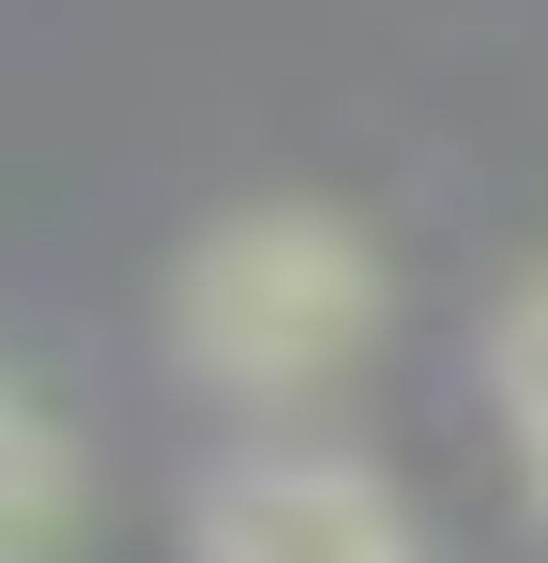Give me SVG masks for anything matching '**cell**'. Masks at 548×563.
I'll use <instances>...</instances> for the list:
<instances>
[{
    "instance_id": "obj_3",
    "label": "cell",
    "mask_w": 548,
    "mask_h": 563,
    "mask_svg": "<svg viewBox=\"0 0 548 563\" xmlns=\"http://www.w3.org/2000/svg\"><path fill=\"white\" fill-rule=\"evenodd\" d=\"M77 518H91L77 427H62L46 396H15V380H0V563H62V549H77Z\"/></svg>"
},
{
    "instance_id": "obj_2",
    "label": "cell",
    "mask_w": 548,
    "mask_h": 563,
    "mask_svg": "<svg viewBox=\"0 0 548 563\" xmlns=\"http://www.w3.org/2000/svg\"><path fill=\"white\" fill-rule=\"evenodd\" d=\"M183 563H427V533L351 442H229L183 503Z\"/></svg>"
},
{
    "instance_id": "obj_1",
    "label": "cell",
    "mask_w": 548,
    "mask_h": 563,
    "mask_svg": "<svg viewBox=\"0 0 548 563\" xmlns=\"http://www.w3.org/2000/svg\"><path fill=\"white\" fill-rule=\"evenodd\" d=\"M396 275L336 198H244L168 260V366L229 411H305L381 351Z\"/></svg>"
},
{
    "instance_id": "obj_4",
    "label": "cell",
    "mask_w": 548,
    "mask_h": 563,
    "mask_svg": "<svg viewBox=\"0 0 548 563\" xmlns=\"http://www.w3.org/2000/svg\"><path fill=\"white\" fill-rule=\"evenodd\" d=\"M487 411H503V457H518V487H534V518H548V260L487 320Z\"/></svg>"
}]
</instances>
